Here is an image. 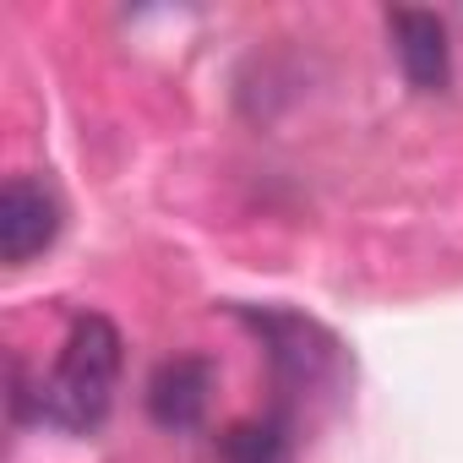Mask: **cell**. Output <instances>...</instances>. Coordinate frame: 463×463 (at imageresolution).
I'll return each mask as SVG.
<instances>
[{
  "instance_id": "277c9868",
  "label": "cell",
  "mask_w": 463,
  "mask_h": 463,
  "mask_svg": "<svg viewBox=\"0 0 463 463\" xmlns=\"http://www.w3.org/2000/svg\"><path fill=\"white\" fill-rule=\"evenodd\" d=\"M387 33H392V55L403 66L409 88L441 93L452 82V44H447V28H441L436 12L398 6V12H387Z\"/></svg>"
},
{
  "instance_id": "5b68a950",
  "label": "cell",
  "mask_w": 463,
  "mask_h": 463,
  "mask_svg": "<svg viewBox=\"0 0 463 463\" xmlns=\"http://www.w3.org/2000/svg\"><path fill=\"white\" fill-rule=\"evenodd\" d=\"M207 392H213V360L202 354H175L153 371L147 382V414L164 430H196L207 414Z\"/></svg>"
},
{
  "instance_id": "7a4b0ae2",
  "label": "cell",
  "mask_w": 463,
  "mask_h": 463,
  "mask_svg": "<svg viewBox=\"0 0 463 463\" xmlns=\"http://www.w3.org/2000/svg\"><path fill=\"white\" fill-rule=\"evenodd\" d=\"M235 317L246 327H257V338L268 344V360H273V371H279V382L289 392H317L344 371V354H338L327 327H317V322H306L295 311H273V306L268 311L235 306Z\"/></svg>"
},
{
  "instance_id": "8992f818",
  "label": "cell",
  "mask_w": 463,
  "mask_h": 463,
  "mask_svg": "<svg viewBox=\"0 0 463 463\" xmlns=\"http://www.w3.org/2000/svg\"><path fill=\"white\" fill-rule=\"evenodd\" d=\"M223 463H295V425L284 414L268 420H241L218 436Z\"/></svg>"
},
{
  "instance_id": "6da1fadb",
  "label": "cell",
  "mask_w": 463,
  "mask_h": 463,
  "mask_svg": "<svg viewBox=\"0 0 463 463\" xmlns=\"http://www.w3.org/2000/svg\"><path fill=\"white\" fill-rule=\"evenodd\" d=\"M120 365H126V338L104 311H82L50 365V376L39 382L33 403L39 420L71 436H93L109 409H115V387H120Z\"/></svg>"
},
{
  "instance_id": "3957f363",
  "label": "cell",
  "mask_w": 463,
  "mask_h": 463,
  "mask_svg": "<svg viewBox=\"0 0 463 463\" xmlns=\"http://www.w3.org/2000/svg\"><path fill=\"white\" fill-rule=\"evenodd\" d=\"M61 223H66V207L50 191V180L12 175L6 191H0V257H6V268H28L39 251H50Z\"/></svg>"
}]
</instances>
